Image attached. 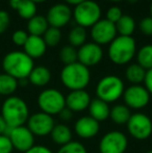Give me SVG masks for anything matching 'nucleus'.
Instances as JSON below:
<instances>
[{
  "instance_id": "nucleus-1",
  "label": "nucleus",
  "mask_w": 152,
  "mask_h": 153,
  "mask_svg": "<svg viewBox=\"0 0 152 153\" xmlns=\"http://www.w3.org/2000/svg\"><path fill=\"white\" fill-rule=\"evenodd\" d=\"M4 73L10 75L17 80L28 78L29 74L35 68L33 59H30L24 51H12L4 56L2 61Z\"/></svg>"
},
{
  "instance_id": "nucleus-2",
  "label": "nucleus",
  "mask_w": 152,
  "mask_h": 153,
  "mask_svg": "<svg viewBox=\"0 0 152 153\" xmlns=\"http://www.w3.org/2000/svg\"><path fill=\"white\" fill-rule=\"evenodd\" d=\"M1 116L10 128L23 126L29 118V108L22 98L10 96L2 104Z\"/></svg>"
},
{
  "instance_id": "nucleus-3",
  "label": "nucleus",
  "mask_w": 152,
  "mask_h": 153,
  "mask_svg": "<svg viewBox=\"0 0 152 153\" xmlns=\"http://www.w3.org/2000/svg\"><path fill=\"white\" fill-rule=\"evenodd\" d=\"M61 80L70 91L85 90L91 81V72L87 67L76 62L62 69Z\"/></svg>"
},
{
  "instance_id": "nucleus-4",
  "label": "nucleus",
  "mask_w": 152,
  "mask_h": 153,
  "mask_svg": "<svg viewBox=\"0 0 152 153\" xmlns=\"http://www.w3.org/2000/svg\"><path fill=\"white\" fill-rule=\"evenodd\" d=\"M136 53V44L132 36H118L108 46V59L115 65H126Z\"/></svg>"
},
{
  "instance_id": "nucleus-5",
  "label": "nucleus",
  "mask_w": 152,
  "mask_h": 153,
  "mask_svg": "<svg viewBox=\"0 0 152 153\" xmlns=\"http://www.w3.org/2000/svg\"><path fill=\"white\" fill-rule=\"evenodd\" d=\"M124 90V82L119 76L106 75L98 81L96 87V95L97 98L110 104V102H115L123 96Z\"/></svg>"
},
{
  "instance_id": "nucleus-6",
  "label": "nucleus",
  "mask_w": 152,
  "mask_h": 153,
  "mask_svg": "<svg viewBox=\"0 0 152 153\" xmlns=\"http://www.w3.org/2000/svg\"><path fill=\"white\" fill-rule=\"evenodd\" d=\"M72 13L76 24L83 28H87L100 20L101 7L94 0H87L76 5Z\"/></svg>"
},
{
  "instance_id": "nucleus-7",
  "label": "nucleus",
  "mask_w": 152,
  "mask_h": 153,
  "mask_svg": "<svg viewBox=\"0 0 152 153\" xmlns=\"http://www.w3.org/2000/svg\"><path fill=\"white\" fill-rule=\"evenodd\" d=\"M38 105L41 111L47 115H59L66 107V98L56 89H46L38 96Z\"/></svg>"
},
{
  "instance_id": "nucleus-8",
  "label": "nucleus",
  "mask_w": 152,
  "mask_h": 153,
  "mask_svg": "<svg viewBox=\"0 0 152 153\" xmlns=\"http://www.w3.org/2000/svg\"><path fill=\"white\" fill-rule=\"evenodd\" d=\"M126 126L128 133L139 141L149 139L152 134V119L146 114H131Z\"/></svg>"
},
{
  "instance_id": "nucleus-9",
  "label": "nucleus",
  "mask_w": 152,
  "mask_h": 153,
  "mask_svg": "<svg viewBox=\"0 0 152 153\" xmlns=\"http://www.w3.org/2000/svg\"><path fill=\"white\" fill-rule=\"evenodd\" d=\"M149 92L142 85H131L124 90V104L130 109H142L149 104L150 101Z\"/></svg>"
},
{
  "instance_id": "nucleus-10",
  "label": "nucleus",
  "mask_w": 152,
  "mask_h": 153,
  "mask_svg": "<svg viewBox=\"0 0 152 153\" xmlns=\"http://www.w3.org/2000/svg\"><path fill=\"white\" fill-rule=\"evenodd\" d=\"M128 141L123 132L113 130L105 133L99 143L100 153H124L127 149Z\"/></svg>"
},
{
  "instance_id": "nucleus-11",
  "label": "nucleus",
  "mask_w": 152,
  "mask_h": 153,
  "mask_svg": "<svg viewBox=\"0 0 152 153\" xmlns=\"http://www.w3.org/2000/svg\"><path fill=\"white\" fill-rule=\"evenodd\" d=\"M13 144L14 149L21 152L28 151L35 146V135L33 134L27 126H19L10 128L6 133Z\"/></svg>"
},
{
  "instance_id": "nucleus-12",
  "label": "nucleus",
  "mask_w": 152,
  "mask_h": 153,
  "mask_svg": "<svg viewBox=\"0 0 152 153\" xmlns=\"http://www.w3.org/2000/svg\"><path fill=\"white\" fill-rule=\"evenodd\" d=\"M117 36L116 24L108 19H100L91 27V38L98 45L110 44Z\"/></svg>"
},
{
  "instance_id": "nucleus-13",
  "label": "nucleus",
  "mask_w": 152,
  "mask_h": 153,
  "mask_svg": "<svg viewBox=\"0 0 152 153\" xmlns=\"http://www.w3.org/2000/svg\"><path fill=\"white\" fill-rule=\"evenodd\" d=\"M55 123L52 116L47 115L43 111H39L29 116L27 120V127L37 137H46L49 135L54 127Z\"/></svg>"
},
{
  "instance_id": "nucleus-14",
  "label": "nucleus",
  "mask_w": 152,
  "mask_h": 153,
  "mask_svg": "<svg viewBox=\"0 0 152 153\" xmlns=\"http://www.w3.org/2000/svg\"><path fill=\"white\" fill-rule=\"evenodd\" d=\"M73 13L67 3H56L49 8L46 19L49 26L61 29L71 21Z\"/></svg>"
},
{
  "instance_id": "nucleus-15",
  "label": "nucleus",
  "mask_w": 152,
  "mask_h": 153,
  "mask_svg": "<svg viewBox=\"0 0 152 153\" xmlns=\"http://www.w3.org/2000/svg\"><path fill=\"white\" fill-rule=\"evenodd\" d=\"M102 57L103 50L101 46L94 42L85 43L77 50V62L87 68L98 65L101 62Z\"/></svg>"
},
{
  "instance_id": "nucleus-16",
  "label": "nucleus",
  "mask_w": 152,
  "mask_h": 153,
  "mask_svg": "<svg viewBox=\"0 0 152 153\" xmlns=\"http://www.w3.org/2000/svg\"><path fill=\"white\" fill-rule=\"evenodd\" d=\"M66 98V107L72 113H80L89 107L91 103V96L85 90L70 91Z\"/></svg>"
},
{
  "instance_id": "nucleus-17",
  "label": "nucleus",
  "mask_w": 152,
  "mask_h": 153,
  "mask_svg": "<svg viewBox=\"0 0 152 153\" xmlns=\"http://www.w3.org/2000/svg\"><path fill=\"white\" fill-rule=\"evenodd\" d=\"M100 124L90 116H83L79 118L74 124V131L81 139H93L98 134Z\"/></svg>"
},
{
  "instance_id": "nucleus-18",
  "label": "nucleus",
  "mask_w": 152,
  "mask_h": 153,
  "mask_svg": "<svg viewBox=\"0 0 152 153\" xmlns=\"http://www.w3.org/2000/svg\"><path fill=\"white\" fill-rule=\"evenodd\" d=\"M23 47H24V52L33 59L42 57L47 50V45L43 36H30V34Z\"/></svg>"
},
{
  "instance_id": "nucleus-19",
  "label": "nucleus",
  "mask_w": 152,
  "mask_h": 153,
  "mask_svg": "<svg viewBox=\"0 0 152 153\" xmlns=\"http://www.w3.org/2000/svg\"><path fill=\"white\" fill-rule=\"evenodd\" d=\"M87 109H89L90 117H92L93 119H95L96 121L99 123L102 121H105V120H108L110 118V105L105 101L101 100L99 98L92 99Z\"/></svg>"
},
{
  "instance_id": "nucleus-20",
  "label": "nucleus",
  "mask_w": 152,
  "mask_h": 153,
  "mask_svg": "<svg viewBox=\"0 0 152 153\" xmlns=\"http://www.w3.org/2000/svg\"><path fill=\"white\" fill-rule=\"evenodd\" d=\"M27 79L35 87H45L51 80V72L47 67L38 66L33 69Z\"/></svg>"
},
{
  "instance_id": "nucleus-21",
  "label": "nucleus",
  "mask_w": 152,
  "mask_h": 153,
  "mask_svg": "<svg viewBox=\"0 0 152 153\" xmlns=\"http://www.w3.org/2000/svg\"><path fill=\"white\" fill-rule=\"evenodd\" d=\"M49 135L59 146H64L72 141V131L66 124H55Z\"/></svg>"
},
{
  "instance_id": "nucleus-22",
  "label": "nucleus",
  "mask_w": 152,
  "mask_h": 153,
  "mask_svg": "<svg viewBox=\"0 0 152 153\" xmlns=\"http://www.w3.org/2000/svg\"><path fill=\"white\" fill-rule=\"evenodd\" d=\"M10 4L18 12L19 16L25 20H29L37 15V3L31 0H20L17 2H10Z\"/></svg>"
},
{
  "instance_id": "nucleus-23",
  "label": "nucleus",
  "mask_w": 152,
  "mask_h": 153,
  "mask_svg": "<svg viewBox=\"0 0 152 153\" xmlns=\"http://www.w3.org/2000/svg\"><path fill=\"white\" fill-rule=\"evenodd\" d=\"M48 27L49 24L47 22L46 17L41 15H36L35 17L29 19L27 23V31L30 36H42L48 29Z\"/></svg>"
},
{
  "instance_id": "nucleus-24",
  "label": "nucleus",
  "mask_w": 152,
  "mask_h": 153,
  "mask_svg": "<svg viewBox=\"0 0 152 153\" xmlns=\"http://www.w3.org/2000/svg\"><path fill=\"white\" fill-rule=\"evenodd\" d=\"M130 116H131L130 108H128L125 104H116L110 108V118L118 125L127 124Z\"/></svg>"
},
{
  "instance_id": "nucleus-25",
  "label": "nucleus",
  "mask_w": 152,
  "mask_h": 153,
  "mask_svg": "<svg viewBox=\"0 0 152 153\" xmlns=\"http://www.w3.org/2000/svg\"><path fill=\"white\" fill-rule=\"evenodd\" d=\"M146 70L139 64H131L126 68L125 77L131 85H141L144 82Z\"/></svg>"
},
{
  "instance_id": "nucleus-26",
  "label": "nucleus",
  "mask_w": 152,
  "mask_h": 153,
  "mask_svg": "<svg viewBox=\"0 0 152 153\" xmlns=\"http://www.w3.org/2000/svg\"><path fill=\"white\" fill-rule=\"evenodd\" d=\"M117 33L123 36H131L136 30V21L131 16L123 15L120 20L116 23Z\"/></svg>"
},
{
  "instance_id": "nucleus-27",
  "label": "nucleus",
  "mask_w": 152,
  "mask_h": 153,
  "mask_svg": "<svg viewBox=\"0 0 152 153\" xmlns=\"http://www.w3.org/2000/svg\"><path fill=\"white\" fill-rule=\"evenodd\" d=\"M18 80L10 75L3 73L0 74V95L3 96H12L18 89Z\"/></svg>"
},
{
  "instance_id": "nucleus-28",
  "label": "nucleus",
  "mask_w": 152,
  "mask_h": 153,
  "mask_svg": "<svg viewBox=\"0 0 152 153\" xmlns=\"http://www.w3.org/2000/svg\"><path fill=\"white\" fill-rule=\"evenodd\" d=\"M87 38V34L85 28L76 25V26L72 27V29L68 34V42H69V45H71L74 48H79L83 44H85Z\"/></svg>"
},
{
  "instance_id": "nucleus-29",
  "label": "nucleus",
  "mask_w": 152,
  "mask_h": 153,
  "mask_svg": "<svg viewBox=\"0 0 152 153\" xmlns=\"http://www.w3.org/2000/svg\"><path fill=\"white\" fill-rule=\"evenodd\" d=\"M136 64H139L146 71L152 69V44H147L141 47L136 53Z\"/></svg>"
},
{
  "instance_id": "nucleus-30",
  "label": "nucleus",
  "mask_w": 152,
  "mask_h": 153,
  "mask_svg": "<svg viewBox=\"0 0 152 153\" xmlns=\"http://www.w3.org/2000/svg\"><path fill=\"white\" fill-rule=\"evenodd\" d=\"M59 59L65 66L77 62V50L71 45H66L59 51Z\"/></svg>"
},
{
  "instance_id": "nucleus-31",
  "label": "nucleus",
  "mask_w": 152,
  "mask_h": 153,
  "mask_svg": "<svg viewBox=\"0 0 152 153\" xmlns=\"http://www.w3.org/2000/svg\"><path fill=\"white\" fill-rule=\"evenodd\" d=\"M43 39H44L47 46H49V47L56 46V45H59V43L61 42V40H62L61 29L49 26L46 32L43 34Z\"/></svg>"
},
{
  "instance_id": "nucleus-32",
  "label": "nucleus",
  "mask_w": 152,
  "mask_h": 153,
  "mask_svg": "<svg viewBox=\"0 0 152 153\" xmlns=\"http://www.w3.org/2000/svg\"><path fill=\"white\" fill-rule=\"evenodd\" d=\"M56 153H87V150L79 142L71 141L66 145L61 146Z\"/></svg>"
},
{
  "instance_id": "nucleus-33",
  "label": "nucleus",
  "mask_w": 152,
  "mask_h": 153,
  "mask_svg": "<svg viewBox=\"0 0 152 153\" xmlns=\"http://www.w3.org/2000/svg\"><path fill=\"white\" fill-rule=\"evenodd\" d=\"M28 36H29V34L27 33L26 31L22 30V29H19V30H16L13 33L12 40H13V43L16 44L17 46H24L27 39H28Z\"/></svg>"
},
{
  "instance_id": "nucleus-34",
  "label": "nucleus",
  "mask_w": 152,
  "mask_h": 153,
  "mask_svg": "<svg viewBox=\"0 0 152 153\" xmlns=\"http://www.w3.org/2000/svg\"><path fill=\"white\" fill-rule=\"evenodd\" d=\"M123 16V13H122V10L118 6H112L106 12V18L108 21L113 23H117L118 21L120 20V18Z\"/></svg>"
},
{
  "instance_id": "nucleus-35",
  "label": "nucleus",
  "mask_w": 152,
  "mask_h": 153,
  "mask_svg": "<svg viewBox=\"0 0 152 153\" xmlns=\"http://www.w3.org/2000/svg\"><path fill=\"white\" fill-rule=\"evenodd\" d=\"M139 28L145 36H152V17L143 18L139 23Z\"/></svg>"
},
{
  "instance_id": "nucleus-36",
  "label": "nucleus",
  "mask_w": 152,
  "mask_h": 153,
  "mask_svg": "<svg viewBox=\"0 0 152 153\" xmlns=\"http://www.w3.org/2000/svg\"><path fill=\"white\" fill-rule=\"evenodd\" d=\"M14 150L10 137L6 134L0 135V153H12Z\"/></svg>"
},
{
  "instance_id": "nucleus-37",
  "label": "nucleus",
  "mask_w": 152,
  "mask_h": 153,
  "mask_svg": "<svg viewBox=\"0 0 152 153\" xmlns=\"http://www.w3.org/2000/svg\"><path fill=\"white\" fill-rule=\"evenodd\" d=\"M10 23V17L6 10H0V34L4 33Z\"/></svg>"
},
{
  "instance_id": "nucleus-38",
  "label": "nucleus",
  "mask_w": 152,
  "mask_h": 153,
  "mask_svg": "<svg viewBox=\"0 0 152 153\" xmlns=\"http://www.w3.org/2000/svg\"><path fill=\"white\" fill-rule=\"evenodd\" d=\"M144 87L146 88V90L149 92V94L152 96V69L146 71V75H145L144 79Z\"/></svg>"
},
{
  "instance_id": "nucleus-39",
  "label": "nucleus",
  "mask_w": 152,
  "mask_h": 153,
  "mask_svg": "<svg viewBox=\"0 0 152 153\" xmlns=\"http://www.w3.org/2000/svg\"><path fill=\"white\" fill-rule=\"evenodd\" d=\"M24 153H53L49 148L45 147V146H40V145H35L33 148L28 150V151Z\"/></svg>"
},
{
  "instance_id": "nucleus-40",
  "label": "nucleus",
  "mask_w": 152,
  "mask_h": 153,
  "mask_svg": "<svg viewBox=\"0 0 152 153\" xmlns=\"http://www.w3.org/2000/svg\"><path fill=\"white\" fill-rule=\"evenodd\" d=\"M59 116L63 121H70V120L72 119V117H73V113H72L69 108L65 107V108L59 114Z\"/></svg>"
},
{
  "instance_id": "nucleus-41",
  "label": "nucleus",
  "mask_w": 152,
  "mask_h": 153,
  "mask_svg": "<svg viewBox=\"0 0 152 153\" xmlns=\"http://www.w3.org/2000/svg\"><path fill=\"white\" fill-rule=\"evenodd\" d=\"M8 129H10V127L7 126L6 122L4 121V119L2 118V116L0 115V135L6 134L7 131H8Z\"/></svg>"
},
{
  "instance_id": "nucleus-42",
  "label": "nucleus",
  "mask_w": 152,
  "mask_h": 153,
  "mask_svg": "<svg viewBox=\"0 0 152 153\" xmlns=\"http://www.w3.org/2000/svg\"><path fill=\"white\" fill-rule=\"evenodd\" d=\"M65 1L67 2L68 5H74V6H76V5H78V4L82 3V2L87 1V0H65Z\"/></svg>"
},
{
  "instance_id": "nucleus-43",
  "label": "nucleus",
  "mask_w": 152,
  "mask_h": 153,
  "mask_svg": "<svg viewBox=\"0 0 152 153\" xmlns=\"http://www.w3.org/2000/svg\"><path fill=\"white\" fill-rule=\"evenodd\" d=\"M31 1H33L35 3H41V2H45L47 0H31Z\"/></svg>"
},
{
  "instance_id": "nucleus-44",
  "label": "nucleus",
  "mask_w": 152,
  "mask_h": 153,
  "mask_svg": "<svg viewBox=\"0 0 152 153\" xmlns=\"http://www.w3.org/2000/svg\"><path fill=\"white\" fill-rule=\"evenodd\" d=\"M149 12H150V17H152V1L150 3V7H149Z\"/></svg>"
},
{
  "instance_id": "nucleus-45",
  "label": "nucleus",
  "mask_w": 152,
  "mask_h": 153,
  "mask_svg": "<svg viewBox=\"0 0 152 153\" xmlns=\"http://www.w3.org/2000/svg\"><path fill=\"white\" fill-rule=\"evenodd\" d=\"M128 2H130V3H136V1H138V0H127Z\"/></svg>"
},
{
  "instance_id": "nucleus-46",
  "label": "nucleus",
  "mask_w": 152,
  "mask_h": 153,
  "mask_svg": "<svg viewBox=\"0 0 152 153\" xmlns=\"http://www.w3.org/2000/svg\"><path fill=\"white\" fill-rule=\"evenodd\" d=\"M108 1H112V2H120V1H123V0H108Z\"/></svg>"
},
{
  "instance_id": "nucleus-47",
  "label": "nucleus",
  "mask_w": 152,
  "mask_h": 153,
  "mask_svg": "<svg viewBox=\"0 0 152 153\" xmlns=\"http://www.w3.org/2000/svg\"><path fill=\"white\" fill-rule=\"evenodd\" d=\"M10 1V2H17V1H20V0H8Z\"/></svg>"
},
{
  "instance_id": "nucleus-48",
  "label": "nucleus",
  "mask_w": 152,
  "mask_h": 153,
  "mask_svg": "<svg viewBox=\"0 0 152 153\" xmlns=\"http://www.w3.org/2000/svg\"><path fill=\"white\" fill-rule=\"evenodd\" d=\"M146 153H152V149H151V150H149V151H147Z\"/></svg>"
}]
</instances>
